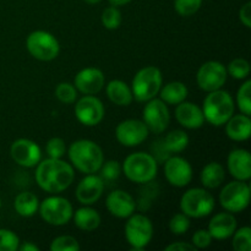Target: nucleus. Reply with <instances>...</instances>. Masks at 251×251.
I'll return each mask as SVG.
<instances>
[{"label":"nucleus","instance_id":"f257e3e1","mask_svg":"<svg viewBox=\"0 0 251 251\" xmlns=\"http://www.w3.org/2000/svg\"><path fill=\"white\" fill-rule=\"evenodd\" d=\"M74 179V167L61 158H48L37 164L36 181L46 193H61L73 184Z\"/></svg>","mask_w":251,"mask_h":251},{"label":"nucleus","instance_id":"f03ea898","mask_svg":"<svg viewBox=\"0 0 251 251\" xmlns=\"http://www.w3.org/2000/svg\"><path fill=\"white\" fill-rule=\"evenodd\" d=\"M68 154L74 168L85 174L97 173L104 162L102 149L91 140L83 139L73 142Z\"/></svg>","mask_w":251,"mask_h":251},{"label":"nucleus","instance_id":"7ed1b4c3","mask_svg":"<svg viewBox=\"0 0 251 251\" xmlns=\"http://www.w3.org/2000/svg\"><path fill=\"white\" fill-rule=\"evenodd\" d=\"M201 109L205 122L210 123L213 126H222L234 114V100L229 92L220 88L208 92Z\"/></svg>","mask_w":251,"mask_h":251},{"label":"nucleus","instance_id":"20e7f679","mask_svg":"<svg viewBox=\"0 0 251 251\" xmlns=\"http://www.w3.org/2000/svg\"><path fill=\"white\" fill-rule=\"evenodd\" d=\"M125 176L132 183L149 184L156 178L158 163L153 156L145 152H135L125 158L122 166Z\"/></svg>","mask_w":251,"mask_h":251},{"label":"nucleus","instance_id":"39448f33","mask_svg":"<svg viewBox=\"0 0 251 251\" xmlns=\"http://www.w3.org/2000/svg\"><path fill=\"white\" fill-rule=\"evenodd\" d=\"M162 73L156 66H146L136 73L132 78V97L137 102L146 103L158 95L162 87Z\"/></svg>","mask_w":251,"mask_h":251},{"label":"nucleus","instance_id":"423d86ee","mask_svg":"<svg viewBox=\"0 0 251 251\" xmlns=\"http://www.w3.org/2000/svg\"><path fill=\"white\" fill-rule=\"evenodd\" d=\"M213 208H215V198L206 189H189L180 199V210L188 217H206L212 212Z\"/></svg>","mask_w":251,"mask_h":251},{"label":"nucleus","instance_id":"0eeeda50","mask_svg":"<svg viewBox=\"0 0 251 251\" xmlns=\"http://www.w3.org/2000/svg\"><path fill=\"white\" fill-rule=\"evenodd\" d=\"M153 237V226L145 215L137 213L131 216L125 225V238L131 247V251L144 250Z\"/></svg>","mask_w":251,"mask_h":251},{"label":"nucleus","instance_id":"6e6552de","mask_svg":"<svg viewBox=\"0 0 251 251\" xmlns=\"http://www.w3.org/2000/svg\"><path fill=\"white\" fill-rule=\"evenodd\" d=\"M38 210L42 220L55 227L68 225L74 215L71 202L61 196H49L44 199L39 203Z\"/></svg>","mask_w":251,"mask_h":251},{"label":"nucleus","instance_id":"1a4fd4ad","mask_svg":"<svg viewBox=\"0 0 251 251\" xmlns=\"http://www.w3.org/2000/svg\"><path fill=\"white\" fill-rule=\"evenodd\" d=\"M220 205L230 213H239L249 206L250 186L247 181L237 180L226 184L220 193Z\"/></svg>","mask_w":251,"mask_h":251},{"label":"nucleus","instance_id":"9d476101","mask_svg":"<svg viewBox=\"0 0 251 251\" xmlns=\"http://www.w3.org/2000/svg\"><path fill=\"white\" fill-rule=\"evenodd\" d=\"M26 48L33 58L41 61H50L59 55L60 44L58 39L47 31H33L26 39Z\"/></svg>","mask_w":251,"mask_h":251},{"label":"nucleus","instance_id":"9b49d317","mask_svg":"<svg viewBox=\"0 0 251 251\" xmlns=\"http://www.w3.org/2000/svg\"><path fill=\"white\" fill-rule=\"evenodd\" d=\"M227 68L222 63L210 60L203 63L196 74L198 86L205 92L220 90L227 81Z\"/></svg>","mask_w":251,"mask_h":251},{"label":"nucleus","instance_id":"f8f14e48","mask_svg":"<svg viewBox=\"0 0 251 251\" xmlns=\"http://www.w3.org/2000/svg\"><path fill=\"white\" fill-rule=\"evenodd\" d=\"M144 120L149 130L153 134H161L168 127L171 114L166 103L161 98H152L147 100L142 112Z\"/></svg>","mask_w":251,"mask_h":251},{"label":"nucleus","instance_id":"ddd939ff","mask_svg":"<svg viewBox=\"0 0 251 251\" xmlns=\"http://www.w3.org/2000/svg\"><path fill=\"white\" fill-rule=\"evenodd\" d=\"M75 117L85 126H96L104 118V105L93 95H85L76 102Z\"/></svg>","mask_w":251,"mask_h":251},{"label":"nucleus","instance_id":"4468645a","mask_svg":"<svg viewBox=\"0 0 251 251\" xmlns=\"http://www.w3.org/2000/svg\"><path fill=\"white\" fill-rule=\"evenodd\" d=\"M150 134L149 127L142 120L127 119L119 123L115 129L118 142L123 146L135 147L141 145Z\"/></svg>","mask_w":251,"mask_h":251},{"label":"nucleus","instance_id":"2eb2a0df","mask_svg":"<svg viewBox=\"0 0 251 251\" xmlns=\"http://www.w3.org/2000/svg\"><path fill=\"white\" fill-rule=\"evenodd\" d=\"M164 176L171 185L184 188L193 179V168L183 157L171 156L164 162Z\"/></svg>","mask_w":251,"mask_h":251},{"label":"nucleus","instance_id":"dca6fc26","mask_svg":"<svg viewBox=\"0 0 251 251\" xmlns=\"http://www.w3.org/2000/svg\"><path fill=\"white\" fill-rule=\"evenodd\" d=\"M10 154L19 166L25 168L36 167L42 158L41 147L28 139H19L12 142Z\"/></svg>","mask_w":251,"mask_h":251},{"label":"nucleus","instance_id":"f3484780","mask_svg":"<svg viewBox=\"0 0 251 251\" xmlns=\"http://www.w3.org/2000/svg\"><path fill=\"white\" fill-rule=\"evenodd\" d=\"M104 190V181L100 176L86 174L76 188V199L85 206H91L97 202Z\"/></svg>","mask_w":251,"mask_h":251},{"label":"nucleus","instance_id":"a211bd4d","mask_svg":"<svg viewBox=\"0 0 251 251\" xmlns=\"http://www.w3.org/2000/svg\"><path fill=\"white\" fill-rule=\"evenodd\" d=\"M104 82L105 77L102 70L97 68H85L75 76L74 86L83 95H96L104 87Z\"/></svg>","mask_w":251,"mask_h":251},{"label":"nucleus","instance_id":"6ab92c4d","mask_svg":"<svg viewBox=\"0 0 251 251\" xmlns=\"http://www.w3.org/2000/svg\"><path fill=\"white\" fill-rule=\"evenodd\" d=\"M105 206L112 216L117 218H129L136 208V202L129 193L114 190L105 199Z\"/></svg>","mask_w":251,"mask_h":251},{"label":"nucleus","instance_id":"aec40b11","mask_svg":"<svg viewBox=\"0 0 251 251\" xmlns=\"http://www.w3.org/2000/svg\"><path fill=\"white\" fill-rule=\"evenodd\" d=\"M227 167L230 176L237 180L248 181L251 178V156L244 149H235L230 151L227 158Z\"/></svg>","mask_w":251,"mask_h":251},{"label":"nucleus","instance_id":"412c9836","mask_svg":"<svg viewBox=\"0 0 251 251\" xmlns=\"http://www.w3.org/2000/svg\"><path fill=\"white\" fill-rule=\"evenodd\" d=\"M176 119L181 126L186 129H199L205 124L202 109L195 103L185 100L176 104Z\"/></svg>","mask_w":251,"mask_h":251},{"label":"nucleus","instance_id":"4be33fe9","mask_svg":"<svg viewBox=\"0 0 251 251\" xmlns=\"http://www.w3.org/2000/svg\"><path fill=\"white\" fill-rule=\"evenodd\" d=\"M237 229V220L230 212H221L213 216L208 223V233L212 239L225 240L233 235Z\"/></svg>","mask_w":251,"mask_h":251},{"label":"nucleus","instance_id":"5701e85b","mask_svg":"<svg viewBox=\"0 0 251 251\" xmlns=\"http://www.w3.org/2000/svg\"><path fill=\"white\" fill-rule=\"evenodd\" d=\"M226 134L233 141H245L251 134V120L249 115L237 114L232 115L226 123Z\"/></svg>","mask_w":251,"mask_h":251},{"label":"nucleus","instance_id":"b1692460","mask_svg":"<svg viewBox=\"0 0 251 251\" xmlns=\"http://www.w3.org/2000/svg\"><path fill=\"white\" fill-rule=\"evenodd\" d=\"M105 92H107V96L110 100V102L119 105V107H127V105L131 104L132 100H134L131 88L127 86L126 82L122 80L110 81L107 85Z\"/></svg>","mask_w":251,"mask_h":251},{"label":"nucleus","instance_id":"393cba45","mask_svg":"<svg viewBox=\"0 0 251 251\" xmlns=\"http://www.w3.org/2000/svg\"><path fill=\"white\" fill-rule=\"evenodd\" d=\"M73 218L76 227L83 232H92V230L97 229L100 225V213L90 206H85V207L76 210V212L73 215Z\"/></svg>","mask_w":251,"mask_h":251},{"label":"nucleus","instance_id":"a878e982","mask_svg":"<svg viewBox=\"0 0 251 251\" xmlns=\"http://www.w3.org/2000/svg\"><path fill=\"white\" fill-rule=\"evenodd\" d=\"M158 93L161 96V100L166 104L176 105L186 100L189 91L185 83L180 82V81H173V82H169L161 87Z\"/></svg>","mask_w":251,"mask_h":251},{"label":"nucleus","instance_id":"bb28decb","mask_svg":"<svg viewBox=\"0 0 251 251\" xmlns=\"http://www.w3.org/2000/svg\"><path fill=\"white\" fill-rule=\"evenodd\" d=\"M200 179L206 189L218 188L225 180V168L218 162H210L201 171Z\"/></svg>","mask_w":251,"mask_h":251},{"label":"nucleus","instance_id":"cd10ccee","mask_svg":"<svg viewBox=\"0 0 251 251\" xmlns=\"http://www.w3.org/2000/svg\"><path fill=\"white\" fill-rule=\"evenodd\" d=\"M15 211L22 217H32L39 207V200L33 193L24 191L16 196L14 201Z\"/></svg>","mask_w":251,"mask_h":251},{"label":"nucleus","instance_id":"c85d7f7f","mask_svg":"<svg viewBox=\"0 0 251 251\" xmlns=\"http://www.w3.org/2000/svg\"><path fill=\"white\" fill-rule=\"evenodd\" d=\"M162 142L169 153H180L188 147L189 136L183 130H173L162 139Z\"/></svg>","mask_w":251,"mask_h":251},{"label":"nucleus","instance_id":"c756f323","mask_svg":"<svg viewBox=\"0 0 251 251\" xmlns=\"http://www.w3.org/2000/svg\"><path fill=\"white\" fill-rule=\"evenodd\" d=\"M232 247L235 251H250L251 250V229L250 227H245L235 229L233 233Z\"/></svg>","mask_w":251,"mask_h":251},{"label":"nucleus","instance_id":"7c9ffc66","mask_svg":"<svg viewBox=\"0 0 251 251\" xmlns=\"http://www.w3.org/2000/svg\"><path fill=\"white\" fill-rule=\"evenodd\" d=\"M237 104L240 112L245 115L251 114V81L247 80L239 87L237 93Z\"/></svg>","mask_w":251,"mask_h":251},{"label":"nucleus","instance_id":"2f4dec72","mask_svg":"<svg viewBox=\"0 0 251 251\" xmlns=\"http://www.w3.org/2000/svg\"><path fill=\"white\" fill-rule=\"evenodd\" d=\"M227 74L237 80H244L250 74L249 61L243 58H237L230 61L227 66Z\"/></svg>","mask_w":251,"mask_h":251},{"label":"nucleus","instance_id":"473e14b6","mask_svg":"<svg viewBox=\"0 0 251 251\" xmlns=\"http://www.w3.org/2000/svg\"><path fill=\"white\" fill-rule=\"evenodd\" d=\"M122 12L118 9L117 6H112L104 9V11L102 12V17H100V21L102 25L107 29H117L119 28V26L122 25Z\"/></svg>","mask_w":251,"mask_h":251},{"label":"nucleus","instance_id":"72a5a7b5","mask_svg":"<svg viewBox=\"0 0 251 251\" xmlns=\"http://www.w3.org/2000/svg\"><path fill=\"white\" fill-rule=\"evenodd\" d=\"M55 97L64 104H73L77 100V90L69 82H60L55 87Z\"/></svg>","mask_w":251,"mask_h":251},{"label":"nucleus","instance_id":"f704fd0d","mask_svg":"<svg viewBox=\"0 0 251 251\" xmlns=\"http://www.w3.org/2000/svg\"><path fill=\"white\" fill-rule=\"evenodd\" d=\"M49 248L51 251H78L80 244L71 235H60L53 239Z\"/></svg>","mask_w":251,"mask_h":251},{"label":"nucleus","instance_id":"c9c22d12","mask_svg":"<svg viewBox=\"0 0 251 251\" xmlns=\"http://www.w3.org/2000/svg\"><path fill=\"white\" fill-rule=\"evenodd\" d=\"M202 0H174V9L180 16L188 17L200 10Z\"/></svg>","mask_w":251,"mask_h":251},{"label":"nucleus","instance_id":"e433bc0d","mask_svg":"<svg viewBox=\"0 0 251 251\" xmlns=\"http://www.w3.org/2000/svg\"><path fill=\"white\" fill-rule=\"evenodd\" d=\"M190 228V217L185 213H176L169 221V230L176 235H183Z\"/></svg>","mask_w":251,"mask_h":251},{"label":"nucleus","instance_id":"4c0bfd02","mask_svg":"<svg viewBox=\"0 0 251 251\" xmlns=\"http://www.w3.org/2000/svg\"><path fill=\"white\" fill-rule=\"evenodd\" d=\"M98 172H100V176L103 181H115L122 173V164L118 161H108L105 163L103 162Z\"/></svg>","mask_w":251,"mask_h":251},{"label":"nucleus","instance_id":"58836bf2","mask_svg":"<svg viewBox=\"0 0 251 251\" xmlns=\"http://www.w3.org/2000/svg\"><path fill=\"white\" fill-rule=\"evenodd\" d=\"M20 239L12 230L0 229V251H16Z\"/></svg>","mask_w":251,"mask_h":251},{"label":"nucleus","instance_id":"ea45409f","mask_svg":"<svg viewBox=\"0 0 251 251\" xmlns=\"http://www.w3.org/2000/svg\"><path fill=\"white\" fill-rule=\"evenodd\" d=\"M46 152L49 158H61L66 153L65 141L60 137H51L47 142Z\"/></svg>","mask_w":251,"mask_h":251},{"label":"nucleus","instance_id":"a19ab883","mask_svg":"<svg viewBox=\"0 0 251 251\" xmlns=\"http://www.w3.org/2000/svg\"><path fill=\"white\" fill-rule=\"evenodd\" d=\"M212 243V237L208 233L207 229H199L194 233L193 239H191V244L196 248V249H206Z\"/></svg>","mask_w":251,"mask_h":251},{"label":"nucleus","instance_id":"79ce46f5","mask_svg":"<svg viewBox=\"0 0 251 251\" xmlns=\"http://www.w3.org/2000/svg\"><path fill=\"white\" fill-rule=\"evenodd\" d=\"M152 151H153V154H152V156L156 159L157 163H158V162H166V159L168 158V157H171V153H169L166 150V147L163 146L162 140H158V141H156L152 145Z\"/></svg>","mask_w":251,"mask_h":251},{"label":"nucleus","instance_id":"37998d69","mask_svg":"<svg viewBox=\"0 0 251 251\" xmlns=\"http://www.w3.org/2000/svg\"><path fill=\"white\" fill-rule=\"evenodd\" d=\"M239 20L247 28L251 27V2L248 1L240 7L239 10Z\"/></svg>","mask_w":251,"mask_h":251},{"label":"nucleus","instance_id":"c03bdc74","mask_svg":"<svg viewBox=\"0 0 251 251\" xmlns=\"http://www.w3.org/2000/svg\"><path fill=\"white\" fill-rule=\"evenodd\" d=\"M166 251H195L198 250L194 247L191 243H185V242H176L172 243L168 247H166Z\"/></svg>","mask_w":251,"mask_h":251},{"label":"nucleus","instance_id":"a18cd8bd","mask_svg":"<svg viewBox=\"0 0 251 251\" xmlns=\"http://www.w3.org/2000/svg\"><path fill=\"white\" fill-rule=\"evenodd\" d=\"M20 251H39V248L37 247L36 244H33V243L31 242H27V243H24V244L19 245V249Z\"/></svg>","mask_w":251,"mask_h":251},{"label":"nucleus","instance_id":"49530a36","mask_svg":"<svg viewBox=\"0 0 251 251\" xmlns=\"http://www.w3.org/2000/svg\"><path fill=\"white\" fill-rule=\"evenodd\" d=\"M109 1V4L112 5V6H124V5L129 4L130 1H132V0H108Z\"/></svg>","mask_w":251,"mask_h":251},{"label":"nucleus","instance_id":"de8ad7c7","mask_svg":"<svg viewBox=\"0 0 251 251\" xmlns=\"http://www.w3.org/2000/svg\"><path fill=\"white\" fill-rule=\"evenodd\" d=\"M87 4H97V2H100V0H85Z\"/></svg>","mask_w":251,"mask_h":251},{"label":"nucleus","instance_id":"09e8293b","mask_svg":"<svg viewBox=\"0 0 251 251\" xmlns=\"http://www.w3.org/2000/svg\"><path fill=\"white\" fill-rule=\"evenodd\" d=\"M0 208H1V199H0Z\"/></svg>","mask_w":251,"mask_h":251}]
</instances>
